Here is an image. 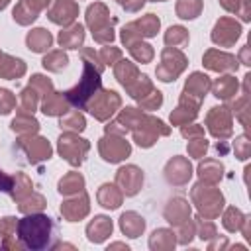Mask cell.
<instances>
[{
  "label": "cell",
  "instance_id": "cell-4",
  "mask_svg": "<svg viewBox=\"0 0 251 251\" xmlns=\"http://www.w3.org/2000/svg\"><path fill=\"white\" fill-rule=\"evenodd\" d=\"M92 226H96L98 229H96V235H92V237H90V241H102V239L112 231V224H110L106 218H102V216H100V218H96V222H94Z\"/></svg>",
  "mask_w": 251,
  "mask_h": 251
},
{
  "label": "cell",
  "instance_id": "cell-2",
  "mask_svg": "<svg viewBox=\"0 0 251 251\" xmlns=\"http://www.w3.org/2000/svg\"><path fill=\"white\" fill-rule=\"evenodd\" d=\"M98 86H100L98 73H94V71L90 69V65L86 63V65H84V73H82V80H80L75 88L67 90L65 94H67V100L73 102L75 106H84L86 100H88V96L94 94V90H96Z\"/></svg>",
  "mask_w": 251,
  "mask_h": 251
},
{
  "label": "cell",
  "instance_id": "cell-5",
  "mask_svg": "<svg viewBox=\"0 0 251 251\" xmlns=\"http://www.w3.org/2000/svg\"><path fill=\"white\" fill-rule=\"evenodd\" d=\"M12 188V178L10 176H6V175H2V171H0V190H10Z\"/></svg>",
  "mask_w": 251,
  "mask_h": 251
},
{
  "label": "cell",
  "instance_id": "cell-1",
  "mask_svg": "<svg viewBox=\"0 0 251 251\" xmlns=\"http://www.w3.org/2000/svg\"><path fill=\"white\" fill-rule=\"evenodd\" d=\"M18 235L27 249H33V251L49 249V247H55L57 226L53 218L45 214H35L18 222Z\"/></svg>",
  "mask_w": 251,
  "mask_h": 251
},
{
  "label": "cell",
  "instance_id": "cell-3",
  "mask_svg": "<svg viewBox=\"0 0 251 251\" xmlns=\"http://www.w3.org/2000/svg\"><path fill=\"white\" fill-rule=\"evenodd\" d=\"M27 45L33 51H43L45 47L51 45V35L45 29H35L33 33L27 35Z\"/></svg>",
  "mask_w": 251,
  "mask_h": 251
}]
</instances>
